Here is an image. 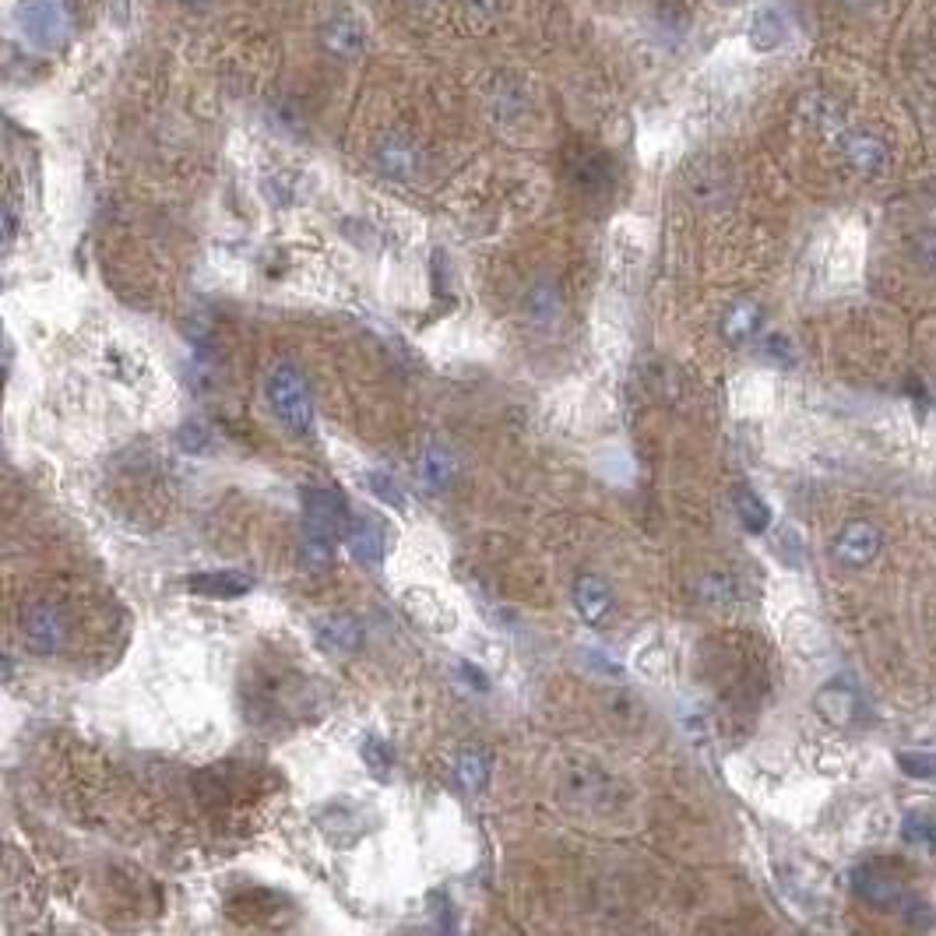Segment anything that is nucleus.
Wrapping results in <instances>:
<instances>
[{"label": "nucleus", "mask_w": 936, "mask_h": 936, "mask_svg": "<svg viewBox=\"0 0 936 936\" xmlns=\"http://www.w3.org/2000/svg\"><path fill=\"white\" fill-rule=\"evenodd\" d=\"M367 486H370V494L381 504H388L394 510L406 507V494H401V486L388 472H367Z\"/></svg>", "instance_id": "nucleus-23"}, {"label": "nucleus", "mask_w": 936, "mask_h": 936, "mask_svg": "<svg viewBox=\"0 0 936 936\" xmlns=\"http://www.w3.org/2000/svg\"><path fill=\"white\" fill-rule=\"evenodd\" d=\"M14 26L36 50H60L71 32V4L67 0H18Z\"/></svg>", "instance_id": "nucleus-4"}, {"label": "nucleus", "mask_w": 936, "mask_h": 936, "mask_svg": "<svg viewBox=\"0 0 936 936\" xmlns=\"http://www.w3.org/2000/svg\"><path fill=\"white\" fill-rule=\"evenodd\" d=\"M264 398L272 406V416L293 437L314 433V394L306 388V377L296 363H279L264 381Z\"/></svg>", "instance_id": "nucleus-2"}, {"label": "nucleus", "mask_w": 936, "mask_h": 936, "mask_svg": "<svg viewBox=\"0 0 936 936\" xmlns=\"http://www.w3.org/2000/svg\"><path fill=\"white\" fill-rule=\"evenodd\" d=\"M898 768L908 778H933L936 774V753H929V750H901L898 753Z\"/></svg>", "instance_id": "nucleus-24"}, {"label": "nucleus", "mask_w": 936, "mask_h": 936, "mask_svg": "<svg viewBox=\"0 0 936 936\" xmlns=\"http://www.w3.org/2000/svg\"><path fill=\"white\" fill-rule=\"evenodd\" d=\"M813 708H817V715L828 722V725H852L856 715H859V694H856V686L852 683H845V680H831L828 686H820L817 690V698H813Z\"/></svg>", "instance_id": "nucleus-9"}, {"label": "nucleus", "mask_w": 936, "mask_h": 936, "mask_svg": "<svg viewBox=\"0 0 936 936\" xmlns=\"http://www.w3.org/2000/svg\"><path fill=\"white\" fill-rule=\"evenodd\" d=\"M786 39H789V21H786L782 11H778L774 4H764V8L753 11V18H750V47L757 53H774L778 47H786Z\"/></svg>", "instance_id": "nucleus-14"}, {"label": "nucleus", "mask_w": 936, "mask_h": 936, "mask_svg": "<svg viewBox=\"0 0 936 936\" xmlns=\"http://www.w3.org/2000/svg\"><path fill=\"white\" fill-rule=\"evenodd\" d=\"M916 257H919V264L926 267L929 275H936V230L919 233V240H916Z\"/></svg>", "instance_id": "nucleus-29"}, {"label": "nucleus", "mask_w": 936, "mask_h": 936, "mask_svg": "<svg viewBox=\"0 0 936 936\" xmlns=\"http://www.w3.org/2000/svg\"><path fill=\"white\" fill-rule=\"evenodd\" d=\"M757 328H761V306L753 300H735L722 318V339L732 345H743L753 339Z\"/></svg>", "instance_id": "nucleus-16"}, {"label": "nucleus", "mask_w": 936, "mask_h": 936, "mask_svg": "<svg viewBox=\"0 0 936 936\" xmlns=\"http://www.w3.org/2000/svg\"><path fill=\"white\" fill-rule=\"evenodd\" d=\"M852 890L869 908H895L901 901V884L887 869L877 866H856L852 869Z\"/></svg>", "instance_id": "nucleus-11"}, {"label": "nucleus", "mask_w": 936, "mask_h": 936, "mask_svg": "<svg viewBox=\"0 0 936 936\" xmlns=\"http://www.w3.org/2000/svg\"><path fill=\"white\" fill-rule=\"evenodd\" d=\"M345 543H349V553L355 556V564H363L370 571H377V567L384 564L388 535H384V525L377 521L373 515H367V518L352 515V525L345 532Z\"/></svg>", "instance_id": "nucleus-8"}, {"label": "nucleus", "mask_w": 936, "mask_h": 936, "mask_svg": "<svg viewBox=\"0 0 936 936\" xmlns=\"http://www.w3.org/2000/svg\"><path fill=\"white\" fill-rule=\"evenodd\" d=\"M318 641L324 644L328 652L352 655V652H360V644H363V627H360V620H352L345 613L324 616L318 623Z\"/></svg>", "instance_id": "nucleus-15"}, {"label": "nucleus", "mask_w": 936, "mask_h": 936, "mask_svg": "<svg viewBox=\"0 0 936 936\" xmlns=\"http://www.w3.org/2000/svg\"><path fill=\"white\" fill-rule=\"evenodd\" d=\"M406 4H430V0H406Z\"/></svg>", "instance_id": "nucleus-34"}, {"label": "nucleus", "mask_w": 936, "mask_h": 936, "mask_svg": "<svg viewBox=\"0 0 936 936\" xmlns=\"http://www.w3.org/2000/svg\"><path fill=\"white\" fill-rule=\"evenodd\" d=\"M574 610H577V616H582L585 623H602L606 620V613L613 610V592H610V585L602 582L598 574H582L574 582Z\"/></svg>", "instance_id": "nucleus-13"}, {"label": "nucleus", "mask_w": 936, "mask_h": 936, "mask_svg": "<svg viewBox=\"0 0 936 936\" xmlns=\"http://www.w3.org/2000/svg\"><path fill=\"white\" fill-rule=\"evenodd\" d=\"M701 598L704 602H732V582L729 577H722V574H708L704 582H701Z\"/></svg>", "instance_id": "nucleus-28"}, {"label": "nucleus", "mask_w": 936, "mask_h": 936, "mask_svg": "<svg viewBox=\"0 0 936 936\" xmlns=\"http://www.w3.org/2000/svg\"><path fill=\"white\" fill-rule=\"evenodd\" d=\"M18 236V201L8 197V205H4V247H11Z\"/></svg>", "instance_id": "nucleus-31"}, {"label": "nucleus", "mask_w": 936, "mask_h": 936, "mask_svg": "<svg viewBox=\"0 0 936 936\" xmlns=\"http://www.w3.org/2000/svg\"><path fill=\"white\" fill-rule=\"evenodd\" d=\"M419 479L427 482L430 489H443L451 479H455V458L451 451H443L440 443H427L419 455Z\"/></svg>", "instance_id": "nucleus-17"}, {"label": "nucleus", "mask_w": 936, "mask_h": 936, "mask_svg": "<svg viewBox=\"0 0 936 936\" xmlns=\"http://www.w3.org/2000/svg\"><path fill=\"white\" fill-rule=\"evenodd\" d=\"M838 148L845 155V163H849L852 169H859L862 176H877V173H884L890 166L887 142L880 138V134L866 130V127L845 130L841 138H838Z\"/></svg>", "instance_id": "nucleus-7"}, {"label": "nucleus", "mask_w": 936, "mask_h": 936, "mask_svg": "<svg viewBox=\"0 0 936 936\" xmlns=\"http://www.w3.org/2000/svg\"><path fill=\"white\" fill-rule=\"evenodd\" d=\"M176 440H181V448H184L187 455H201V451L208 448L212 433H208L205 422L191 419V422H184V427H181V433H176Z\"/></svg>", "instance_id": "nucleus-26"}, {"label": "nucleus", "mask_w": 936, "mask_h": 936, "mask_svg": "<svg viewBox=\"0 0 936 936\" xmlns=\"http://www.w3.org/2000/svg\"><path fill=\"white\" fill-rule=\"evenodd\" d=\"M504 8V0H461V11L472 26H489Z\"/></svg>", "instance_id": "nucleus-27"}, {"label": "nucleus", "mask_w": 936, "mask_h": 936, "mask_svg": "<svg viewBox=\"0 0 936 936\" xmlns=\"http://www.w3.org/2000/svg\"><path fill=\"white\" fill-rule=\"evenodd\" d=\"M352 525L349 500L339 486H303V532H300V567L324 571L334 560V543Z\"/></svg>", "instance_id": "nucleus-1"}, {"label": "nucleus", "mask_w": 936, "mask_h": 936, "mask_svg": "<svg viewBox=\"0 0 936 936\" xmlns=\"http://www.w3.org/2000/svg\"><path fill=\"white\" fill-rule=\"evenodd\" d=\"M764 352L771 355V360H778V363H789V360H792V345H789L786 334H768Z\"/></svg>", "instance_id": "nucleus-30"}, {"label": "nucleus", "mask_w": 936, "mask_h": 936, "mask_svg": "<svg viewBox=\"0 0 936 936\" xmlns=\"http://www.w3.org/2000/svg\"><path fill=\"white\" fill-rule=\"evenodd\" d=\"M419 163H422L419 145L412 138H406V134H388V138L377 145V166H381V173L391 176V181H412L419 173Z\"/></svg>", "instance_id": "nucleus-10"}, {"label": "nucleus", "mask_w": 936, "mask_h": 936, "mask_svg": "<svg viewBox=\"0 0 936 936\" xmlns=\"http://www.w3.org/2000/svg\"><path fill=\"white\" fill-rule=\"evenodd\" d=\"M461 673H465L468 680H472V686H476V690H486V686H489V680H486V676L479 673V669H472V665H468V662H461Z\"/></svg>", "instance_id": "nucleus-32"}, {"label": "nucleus", "mask_w": 936, "mask_h": 936, "mask_svg": "<svg viewBox=\"0 0 936 936\" xmlns=\"http://www.w3.org/2000/svg\"><path fill=\"white\" fill-rule=\"evenodd\" d=\"M880 546H884L880 528L874 521L859 518V521H849L835 535L831 556H835V564L845 567V571H862L880 556Z\"/></svg>", "instance_id": "nucleus-5"}, {"label": "nucleus", "mask_w": 936, "mask_h": 936, "mask_svg": "<svg viewBox=\"0 0 936 936\" xmlns=\"http://www.w3.org/2000/svg\"><path fill=\"white\" fill-rule=\"evenodd\" d=\"M181 4H184V8H205L208 0H181Z\"/></svg>", "instance_id": "nucleus-33"}, {"label": "nucleus", "mask_w": 936, "mask_h": 936, "mask_svg": "<svg viewBox=\"0 0 936 936\" xmlns=\"http://www.w3.org/2000/svg\"><path fill=\"white\" fill-rule=\"evenodd\" d=\"M455 778H458V786H461L465 792L479 796V792L489 786V757H486L482 750H465V753H458Z\"/></svg>", "instance_id": "nucleus-19"}, {"label": "nucleus", "mask_w": 936, "mask_h": 936, "mask_svg": "<svg viewBox=\"0 0 936 936\" xmlns=\"http://www.w3.org/2000/svg\"><path fill=\"white\" fill-rule=\"evenodd\" d=\"M735 515H740V525L750 535H764L771 528V507L753 494L750 486L735 489Z\"/></svg>", "instance_id": "nucleus-18"}, {"label": "nucleus", "mask_w": 936, "mask_h": 936, "mask_svg": "<svg viewBox=\"0 0 936 936\" xmlns=\"http://www.w3.org/2000/svg\"><path fill=\"white\" fill-rule=\"evenodd\" d=\"M360 757H363L367 771H373V778H381V782H388L391 768H394V753H391V747L381 740V735H363Z\"/></svg>", "instance_id": "nucleus-20"}, {"label": "nucleus", "mask_w": 936, "mask_h": 936, "mask_svg": "<svg viewBox=\"0 0 936 936\" xmlns=\"http://www.w3.org/2000/svg\"><path fill=\"white\" fill-rule=\"evenodd\" d=\"M254 588V577L243 571H201L187 577V592L205 598H240Z\"/></svg>", "instance_id": "nucleus-12"}, {"label": "nucleus", "mask_w": 936, "mask_h": 936, "mask_svg": "<svg viewBox=\"0 0 936 936\" xmlns=\"http://www.w3.org/2000/svg\"><path fill=\"white\" fill-rule=\"evenodd\" d=\"M318 42L334 60H360L367 53V29L355 14H331L318 32Z\"/></svg>", "instance_id": "nucleus-6"}, {"label": "nucleus", "mask_w": 936, "mask_h": 936, "mask_svg": "<svg viewBox=\"0 0 936 936\" xmlns=\"http://www.w3.org/2000/svg\"><path fill=\"white\" fill-rule=\"evenodd\" d=\"M528 310H532V318H539L543 324H549L556 318V310H560V296H556L553 289H546V285H535L532 293H528Z\"/></svg>", "instance_id": "nucleus-25"}, {"label": "nucleus", "mask_w": 936, "mask_h": 936, "mask_svg": "<svg viewBox=\"0 0 936 936\" xmlns=\"http://www.w3.org/2000/svg\"><path fill=\"white\" fill-rule=\"evenodd\" d=\"M901 838H905L908 845H923V849H929V845L936 841V820H933L929 813H923V810L905 813V820H901Z\"/></svg>", "instance_id": "nucleus-22"}, {"label": "nucleus", "mask_w": 936, "mask_h": 936, "mask_svg": "<svg viewBox=\"0 0 936 936\" xmlns=\"http://www.w3.org/2000/svg\"><path fill=\"white\" fill-rule=\"evenodd\" d=\"M577 799H588L592 807L598 810L602 807V799H613V778L606 771H598V768H585L582 771V782H577L574 789Z\"/></svg>", "instance_id": "nucleus-21"}, {"label": "nucleus", "mask_w": 936, "mask_h": 936, "mask_svg": "<svg viewBox=\"0 0 936 936\" xmlns=\"http://www.w3.org/2000/svg\"><path fill=\"white\" fill-rule=\"evenodd\" d=\"M18 631H21V649L29 655L50 659L64 649L67 634H71V616H67L64 602L57 598H32L21 606Z\"/></svg>", "instance_id": "nucleus-3"}]
</instances>
